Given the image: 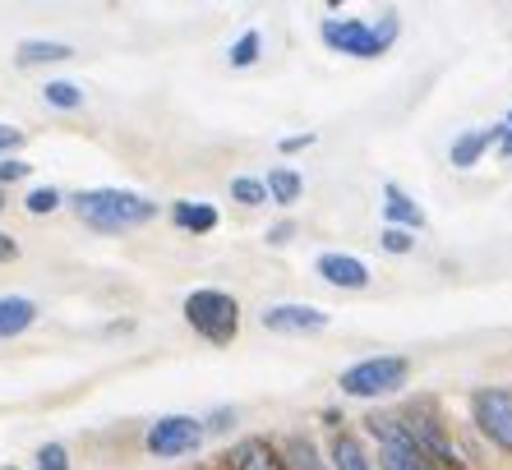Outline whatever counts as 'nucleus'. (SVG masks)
Segmentation results:
<instances>
[{
  "mask_svg": "<svg viewBox=\"0 0 512 470\" xmlns=\"http://www.w3.org/2000/svg\"><path fill=\"white\" fill-rule=\"evenodd\" d=\"M74 212L84 217L93 231H130V226H143L157 212V203H148L134 189H84L74 199Z\"/></svg>",
  "mask_w": 512,
  "mask_h": 470,
  "instance_id": "nucleus-1",
  "label": "nucleus"
},
{
  "mask_svg": "<svg viewBox=\"0 0 512 470\" xmlns=\"http://www.w3.org/2000/svg\"><path fill=\"white\" fill-rule=\"evenodd\" d=\"M397 37V19L383 14V24H365V19H323V42L342 56H356V60H374L383 51L393 47Z\"/></svg>",
  "mask_w": 512,
  "mask_h": 470,
  "instance_id": "nucleus-2",
  "label": "nucleus"
},
{
  "mask_svg": "<svg viewBox=\"0 0 512 470\" xmlns=\"http://www.w3.org/2000/svg\"><path fill=\"white\" fill-rule=\"evenodd\" d=\"M185 318H190V328L208 341H231L240 328V305L231 300L227 291H194L185 300Z\"/></svg>",
  "mask_w": 512,
  "mask_h": 470,
  "instance_id": "nucleus-3",
  "label": "nucleus"
},
{
  "mask_svg": "<svg viewBox=\"0 0 512 470\" xmlns=\"http://www.w3.org/2000/svg\"><path fill=\"white\" fill-rule=\"evenodd\" d=\"M411 374L402 355H374V360H360L342 374V392L346 397H383V392H397Z\"/></svg>",
  "mask_w": 512,
  "mask_h": 470,
  "instance_id": "nucleus-4",
  "label": "nucleus"
},
{
  "mask_svg": "<svg viewBox=\"0 0 512 470\" xmlns=\"http://www.w3.org/2000/svg\"><path fill=\"white\" fill-rule=\"evenodd\" d=\"M471 406H476L480 429H485L499 447H508L512 452V388H485V392H476Z\"/></svg>",
  "mask_w": 512,
  "mask_h": 470,
  "instance_id": "nucleus-5",
  "label": "nucleus"
},
{
  "mask_svg": "<svg viewBox=\"0 0 512 470\" xmlns=\"http://www.w3.org/2000/svg\"><path fill=\"white\" fill-rule=\"evenodd\" d=\"M374 438L383 443V470H429L425 457H420V447L411 443L402 420H374L370 424Z\"/></svg>",
  "mask_w": 512,
  "mask_h": 470,
  "instance_id": "nucleus-6",
  "label": "nucleus"
},
{
  "mask_svg": "<svg viewBox=\"0 0 512 470\" xmlns=\"http://www.w3.org/2000/svg\"><path fill=\"white\" fill-rule=\"evenodd\" d=\"M203 438L199 420H190V415H167V420H157L153 429H148V452H157V457H180V452H194Z\"/></svg>",
  "mask_w": 512,
  "mask_h": 470,
  "instance_id": "nucleus-7",
  "label": "nucleus"
},
{
  "mask_svg": "<svg viewBox=\"0 0 512 470\" xmlns=\"http://www.w3.org/2000/svg\"><path fill=\"white\" fill-rule=\"evenodd\" d=\"M263 328L273 332H319L328 328V314L314 305H273L263 309Z\"/></svg>",
  "mask_w": 512,
  "mask_h": 470,
  "instance_id": "nucleus-8",
  "label": "nucleus"
},
{
  "mask_svg": "<svg viewBox=\"0 0 512 470\" xmlns=\"http://www.w3.org/2000/svg\"><path fill=\"white\" fill-rule=\"evenodd\" d=\"M319 277L333 286H346V291H365V286H370V268L360 259H351V254H323Z\"/></svg>",
  "mask_w": 512,
  "mask_h": 470,
  "instance_id": "nucleus-9",
  "label": "nucleus"
},
{
  "mask_svg": "<svg viewBox=\"0 0 512 470\" xmlns=\"http://www.w3.org/2000/svg\"><path fill=\"white\" fill-rule=\"evenodd\" d=\"M406 434H411V443L420 447V457H439L443 466H453L457 461V452H453V443L443 438V429L429 415H411V424H406Z\"/></svg>",
  "mask_w": 512,
  "mask_h": 470,
  "instance_id": "nucleus-10",
  "label": "nucleus"
},
{
  "mask_svg": "<svg viewBox=\"0 0 512 470\" xmlns=\"http://www.w3.org/2000/svg\"><path fill=\"white\" fill-rule=\"evenodd\" d=\"M37 318V305L33 300H24V295H5L0 300V337H19V332L33 328Z\"/></svg>",
  "mask_w": 512,
  "mask_h": 470,
  "instance_id": "nucleus-11",
  "label": "nucleus"
},
{
  "mask_svg": "<svg viewBox=\"0 0 512 470\" xmlns=\"http://www.w3.org/2000/svg\"><path fill=\"white\" fill-rule=\"evenodd\" d=\"M503 125H494V130H476V134H462V139L453 143V166H476V157L485 153L489 143H499L503 139Z\"/></svg>",
  "mask_w": 512,
  "mask_h": 470,
  "instance_id": "nucleus-12",
  "label": "nucleus"
},
{
  "mask_svg": "<svg viewBox=\"0 0 512 470\" xmlns=\"http://www.w3.org/2000/svg\"><path fill=\"white\" fill-rule=\"evenodd\" d=\"M171 217H176V226H185V231H213L217 226V208L190 203V199H180L176 208H171Z\"/></svg>",
  "mask_w": 512,
  "mask_h": 470,
  "instance_id": "nucleus-13",
  "label": "nucleus"
},
{
  "mask_svg": "<svg viewBox=\"0 0 512 470\" xmlns=\"http://www.w3.org/2000/svg\"><path fill=\"white\" fill-rule=\"evenodd\" d=\"M231 470H286V466L268 452V443H245V447H236Z\"/></svg>",
  "mask_w": 512,
  "mask_h": 470,
  "instance_id": "nucleus-14",
  "label": "nucleus"
},
{
  "mask_svg": "<svg viewBox=\"0 0 512 470\" xmlns=\"http://www.w3.org/2000/svg\"><path fill=\"white\" fill-rule=\"evenodd\" d=\"M333 466L337 470H370V461H365V452H360V443L351 434H337L333 438Z\"/></svg>",
  "mask_w": 512,
  "mask_h": 470,
  "instance_id": "nucleus-15",
  "label": "nucleus"
},
{
  "mask_svg": "<svg viewBox=\"0 0 512 470\" xmlns=\"http://www.w3.org/2000/svg\"><path fill=\"white\" fill-rule=\"evenodd\" d=\"M74 51L65 42H24L19 47V65H42V60H70Z\"/></svg>",
  "mask_w": 512,
  "mask_h": 470,
  "instance_id": "nucleus-16",
  "label": "nucleus"
},
{
  "mask_svg": "<svg viewBox=\"0 0 512 470\" xmlns=\"http://www.w3.org/2000/svg\"><path fill=\"white\" fill-rule=\"evenodd\" d=\"M388 217H393V222H402V226H425V212L406 199L397 185H388Z\"/></svg>",
  "mask_w": 512,
  "mask_h": 470,
  "instance_id": "nucleus-17",
  "label": "nucleus"
},
{
  "mask_svg": "<svg viewBox=\"0 0 512 470\" xmlns=\"http://www.w3.org/2000/svg\"><path fill=\"white\" fill-rule=\"evenodd\" d=\"M268 194H273L277 203H296L300 199V176L296 171H286V166H277V171H268Z\"/></svg>",
  "mask_w": 512,
  "mask_h": 470,
  "instance_id": "nucleus-18",
  "label": "nucleus"
},
{
  "mask_svg": "<svg viewBox=\"0 0 512 470\" xmlns=\"http://www.w3.org/2000/svg\"><path fill=\"white\" fill-rule=\"evenodd\" d=\"M231 199H240V203H268V189H263V180H250V176H236L231 180Z\"/></svg>",
  "mask_w": 512,
  "mask_h": 470,
  "instance_id": "nucleus-19",
  "label": "nucleus"
},
{
  "mask_svg": "<svg viewBox=\"0 0 512 470\" xmlns=\"http://www.w3.org/2000/svg\"><path fill=\"white\" fill-rule=\"evenodd\" d=\"M254 60H259V33L250 28V33L231 47V65H236V70H245V65H254Z\"/></svg>",
  "mask_w": 512,
  "mask_h": 470,
  "instance_id": "nucleus-20",
  "label": "nucleus"
},
{
  "mask_svg": "<svg viewBox=\"0 0 512 470\" xmlns=\"http://www.w3.org/2000/svg\"><path fill=\"white\" fill-rule=\"evenodd\" d=\"M291 461H296V470H323L310 438H291Z\"/></svg>",
  "mask_w": 512,
  "mask_h": 470,
  "instance_id": "nucleus-21",
  "label": "nucleus"
},
{
  "mask_svg": "<svg viewBox=\"0 0 512 470\" xmlns=\"http://www.w3.org/2000/svg\"><path fill=\"white\" fill-rule=\"evenodd\" d=\"M47 102L51 106H79L84 102V93H79L74 83H47Z\"/></svg>",
  "mask_w": 512,
  "mask_h": 470,
  "instance_id": "nucleus-22",
  "label": "nucleus"
},
{
  "mask_svg": "<svg viewBox=\"0 0 512 470\" xmlns=\"http://www.w3.org/2000/svg\"><path fill=\"white\" fill-rule=\"evenodd\" d=\"M37 470H70V457H65V447L60 443H47L37 452Z\"/></svg>",
  "mask_w": 512,
  "mask_h": 470,
  "instance_id": "nucleus-23",
  "label": "nucleus"
},
{
  "mask_svg": "<svg viewBox=\"0 0 512 470\" xmlns=\"http://www.w3.org/2000/svg\"><path fill=\"white\" fill-rule=\"evenodd\" d=\"M56 203H60L56 189H33V194H28V212H37V217H42V212H51Z\"/></svg>",
  "mask_w": 512,
  "mask_h": 470,
  "instance_id": "nucleus-24",
  "label": "nucleus"
},
{
  "mask_svg": "<svg viewBox=\"0 0 512 470\" xmlns=\"http://www.w3.org/2000/svg\"><path fill=\"white\" fill-rule=\"evenodd\" d=\"M379 240H383V249H388V254H406V249H411V235L397 231V226H388Z\"/></svg>",
  "mask_w": 512,
  "mask_h": 470,
  "instance_id": "nucleus-25",
  "label": "nucleus"
},
{
  "mask_svg": "<svg viewBox=\"0 0 512 470\" xmlns=\"http://www.w3.org/2000/svg\"><path fill=\"white\" fill-rule=\"evenodd\" d=\"M28 162H0V180H24Z\"/></svg>",
  "mask_w": 512,
  "mask_h": 470,
  "instance_id": "nucleus-26",
  "label": "nucleus"
},
{
  "mask_svg": "<svg viewBox=\"0 0 512 470\" xmlns=\"http://www.w3.org/2000/svg\"><path fill=\"white\" fill-rule=\"evenodd\" d=\"M19 139H24V134L14 130V125H0V153H5V148H14Z\"/></svg>",
  "mask_w": 512,
  "mask_h": 470,
  "instance_id": "nucleus-27",
  "label": "nucleus"
},
{
  "mask_svg": "<svg viewBox=\"0 0 512 470\" xmlns=\"http://www.w3.org/2000/svg\"><path fill=\"white\" fill-rule=\"evenodd\" d=\"M10 259H19V245H14L10 235H0V263H10Z\"/></svg>",
  "mask_w": 512,
  "mask_h": 470,
  "instance_id": "nucleus-28",
  "label": "nucleus"
},
{
  "mask_svg": "<svg viewBox=\"0 0 512 470\" xmlns=\"http://www.w3.org/2000/svg\"><path fill=\"white\" fill-rule=\"evenodd\" d=\"M305 143H314L310 134H296V139H282V148H286V153H296V148H305Z\"/></svg>",
  "mask_w": 512,
  "mask_h": 470,
  "instance_id": "nucleus-29",
  "label": "nucleus"
},
{
  "mask_svg": "<svg viewBox=\"0 0 512 470\" xmlns=\"http://www.w3.org/2000/svg\"><path fill=\"white\" fill-rule=\"evenodd\" d=\"M286 235H291V226H273V231H268V240H273V245H282Z\"/></svg>",
  "mask_w": 512,
  "mask_h": 470,
  "instance_id": "nucleus-30",
  "label": "nucleus"
},
{
  "mask_svg": "<svg viewBox=\"0 0 512 470\" xmlns=\"http://www.w3.org/2000/svg\"><path fill=\"white\" fill-rule=\"evenodd\" d=\"M503 148H508V153H512V130H508V134H503Z\"/></svg>",
  "mask_w": 512,
  "mask_h": 470,
  "instance_id": "nucleus-31",
  "label": "nucleus"
},
{
  "mask_svg": "<svg viewBox=\"0 0 512 470\" xmlns=\"http://www.w3.org/2000/svg\"><path fill=\"white\" fill-rule=\"evenodd\" d=\"M0 208H5V199H0Z\"/></svg>",
  "mask_w": 512,
  "mask_h": 470,
  "instance_id": "nucleus-32",
  "label": "nucleus"
}]
</instances>
